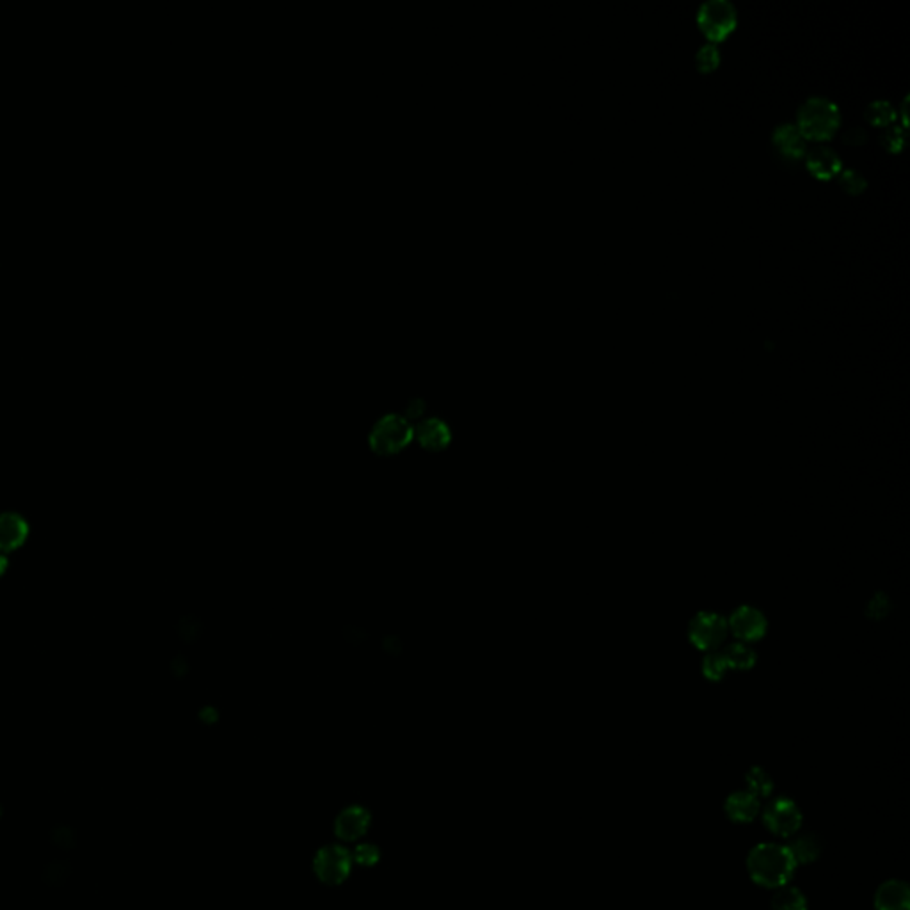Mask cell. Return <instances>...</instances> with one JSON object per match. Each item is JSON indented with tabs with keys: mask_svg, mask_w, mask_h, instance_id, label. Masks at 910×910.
<instances>
[{
	"mask_svg": "<svg viewBox=\"0 0 910 910\" xmlns=\"http://www.w3.org/2000/svg\"><path fill=\"white\" fill-rule=\"evenodd\" d=\"M697 21L711 41H720L734 29L736 9L729 0H706L697 11Z\"/></svg>",
	"mask_w": 910,
	"mask_h": 910,
	"instance_id": "6",
	"label": "cell"
},
{
	"mask_svg": "<svg viewBox=\"0 0 910 910\" xmlns=\"http://www.w3.org/2000/svg\"><path fill=\"white\" fill-rule=\"evenodd\" d=\"M727 628L734 633L736 639H740L741 642L747 644V642H757L759 639H763L768 625H766V617L763 616L761 610L743 605L731 614V617L727 619Z\"/></svg>",
	"mask_w": 910,
	"mask_h": 910,
	"instance_id": "8",
	"label": "cell"
},
{
	"mask_svg": "<svg viewBox=\"0 0 910 910\" xmlns=\"http://www.w3.org/2000/svg\"><path fill=\"white\" fill-rule=\"evenodd\" d=\"M772 910H806V898L797 888H781L774 900Z\"/></svg>",
	"mask_w": 910,
	"mask_h": 910,
	"instance_id": "19",
	"label": "cell"
},
{
	"mask_svg": "<svg viewBox=\"0 0 910 910\" xmlns=\"http://www.w3.org/2000/svg\"><path fill=\"white\" fill-rule=\"evenodd\" d=\"M5 569H7V558L0 553V576L5 573Z\"/></svg>",
	"mask_w": 910,
	"mask_h": 910,
	"instance_id": "28",
	"label": "cell"
},
{
	"mask_svg": "<svg viewBox=\"0 0 910 910\" xmlns=\"http://www.w3.org/2000/svg\"><path fill=\"white\" fill-rule=\"evenodd\" d=\"M29 535V525L14 512L0 516V553L18 550Z\"/></svg>",
	"mask_w": 910,
	"mask_h": 910,
	"instance_id": "12",
	"label": "cell"
},
{
	"mask_svg": "<svg viewBox=\"0 0 910 910\" xmlns=\"http://www.w3.org/2000/svg\"><path fill=\"white\" fill-rule=\"evenodd\" d=\"M906 141V128L900 125H888L881 134V143L889 152H898Z\"/></svg>",
	"mask_w": 910,
	"mask_h": 910,
	"instance_id": "24",
	"label": "cell"
},
{
	"mask_svg": "<svg viewBox=\"0 0 910 910\" xmlns=\"http://www.w3.org/2000/svg\"><path fill=\"white\" fill-rule=\"evenodd\" d=\"M695 61H697V66L700 71H711L716 68L718 61H720V52L716 48L715 43H706L699 48L697 55H695Z\"/></svg>",
	"mask_w": 910,
	"mask_h": 910,
	"instance_id": "23",
	"label": "cell"
},
{
	"mask_svg": "<svg viewBox=\"0 0 910 910\" xmlns=\"http://www.w3.org/2000/svg\"><path fill=\"white\" fill-rule=\"evenodd\" d=\"M368 440L376 454H399L413 442V424L397 413L385 415L374 426Z\"/></svg>",
	"mask_w": 910,
	"mask_h": 910,
	"instance_id": "3",
	"label": "cell"
},
{
	"mask_svg": "<svg viewBox=\"0 0 910 910\" xmlns=\"http://www.w3.org/2000/svg\"><path fill=\"white\" fill-rule=\"evenodd\" d=\"M765 823L777 836H791L802 823L798 806L790 798H775L765 809Z\"/></svg>",
	"mask_w": 910,
	"mask_h": 910,
	"instance_id": "7",
	"label": "cell"
},
{
	"mask_svg": "<svg viewBox=\"0 0 910 910\" xmlns=\"http://www.w3.org/2000/svg\"><path fill=\"white\" fill-rule=\"evenodd\" d=\"M888 610H889V601H888L886 594H877V596L872 598V601L868 605V614L872 617L881 619V617H884L888 614Z\"/></svg>",
	"mask_w": 910,
	"mask_h": 910,
	"instance_id": "26",
	"label": "cell"
},
{
	"mask_svg": "<svg viewBox=\"0 0 910 910\" xmlns=\"http://www.w3.org/2000/svg\"><path fill=\"white\" fill-rule=\"evenodd\" d=\"M722 655L727 662V667L736 669V671H747V669L754 667L756 658H757L756 651L745 642H734V644L727 646L722 651Z\"/></svg>",
	"mask_w": 910,
	"mask_h": 910,
	"instance_id": "17",
	"label": "cell"
},
{
	"mask_svg": "<svg viewBox=\"0 0 910 910\" xmlns=\"http://www.w3.org/2000/svg\"><path fill=\"white\" fill-rule=\"evenodd\" d=\"M797 863L788 847L766 843L749 856V872L754 882L766 888H782L791 879Z\"/></svg>",
	"mask_w": 910,
	"mask_h": 910,
	"instance_id": "1",
	"label": "cell"
},
{
	"mask_svg": "<svg viewBox=\"0 0 910 910\" xmlns=\"http://www.w3.org/2000/svg\"><path fill=\"white\" fill-rule=\"evenodd\" d=\"M727 619L716 612H699L690 626L688 639L700 651H716L727 637Z\"/></svg>",
	"mask_w": 910,
	"mask_h": 910,
	"instance_id": "5",
	"label": "cell"
},
{
	"mask_svg": "<svg viewBox=\"0 0 910 910\" xmlns=\"http://www.w3.org/2000/svg\"><path fill=\"white\" fill-rule=\"evenodd\" d=\"M795 863H811L822 852V841L816 834H802L791 841L788 847Z\"/></svg>",
	"mask_w": 910,
	"mask_h": 910,
	"instance_id": "16",
	"label": "cell"
},
{
	"mask_svg": "<svg viewBox=\"0 0 910 910\" xmlns=\"http://www.w3.org/2000/svg\"><path fill=\"white\" fill-rule=\"evenodd\" d=\"M725 811L734 822H750L759 811V798L750 791H736L727 798Z\"/></svg>",
	"mask_w": 910,
	"mask_h": 910,
	"instance_id": "15",
	"label": "cell"
},
{
	"mask_svg": "<svg viewBox=\"0 0 910 910\" xmlns=\"http://www.w3.org/2000/svg\"><path fill=\"white\" fill-rule=\"evenodd\" d=\"M352 861H354V864L370 868V866H374L379 861V848L376 845H372V843L358 845V848L352 854Z\"/></svg>",
	"mask_w": 910,
	"mask_h": 910,
	"instance_id": "25",
	"label": "cell"
},
{
	"mask_svg": "<svg viewBox=\"0 0 910 910\" xmlns=\"http://www.w3.org/2000/svg\"><path fill=\"white\" fill-rule=\"evenodd\" d=\"M772 141H774V146L779 152V155L788 161H798L807 152L806 137L800 134L798 127L793 123L777 125L774 130Z\"/></svg>",
	"mask_w": 910,
	"mask_h": 910,
	"instance_id": "10",
	"label": "cell"
},
{
	"mask_svg": "<svg viewBox=\"0 0 910 910\" xmlns=\"http://www.w3.org/2000/svg\"><path fill=\"white\" fill-rule=\"evenodd\" d=\"M797 120H798L797 127L804 137L823 141L836 132L841 116L840 107L831 98L811 96L800 105Z\"/></svg>",
	"mask_w": 910,
	"mask_h": 910,
	"instance_id": "2",
	"label": "cell"
},
{
	"mask_svg": "<svg viewBox=\"0 0 910 910\" xmlns=\"http://www.w3.org/2000/svg\"><path fill=\"white\" fill-rule=\"evenodd\" d=\"M866 118L870 120L872 125L888 127L891 121L897 120V109L888 100H873L866 107Z\"/></svg>",
	"mask_w": 910,
	"mask_h": 910,
	"instance_id": "18",
	"label": "cell"
},
{
	"mask_svg": "<svg viewBox=\"0 0 910 910\" xmlns=\"http://www.w3.org/2000/svg\"><path fill=\"white\" fill-rule=\"evenodd\" d=\"M747 786H749V791L752 795H756L757 798L768 797L772 791V779L763 768L756 766L747 774Z\"/></svg>",
	"mask_w": 910,
	"mask_h": 910,
	"instance_id": "21",
	"label": "cell"
},
{
	"mask_svg": "<svg viewBox=\"0 0 910 910\" xmlns=\"http://www.w3.org/2000/svg\"><path fill=\"white\" fill-rule=\"evenodd\" d=\"M451 429L438 418H426L413 426V440H417L426 451H443L451 443Z\"/></svg>",
	"mask_w": 910,
	"mask_h": 910,
	"instance_id": "11",
	"label": "cell"
},
{
	"mask_svg": "<svg viewBox=\"0 0 910 910\" xmlns=\"http://www.w3.org/2000/svg\"><path fill=\"white\" fill-rule=\"evenodd\" d=\"M352 854L342 845H327L320 848L313 859V872L322 884L340 886L352 870Z\"/></svg>",
	"mask_w": 910,
	"mask_h": 910,
	"instance_id": "4",
	"label": "cell"
},
{
	"mask_svg": "<svg viewBox=\"0 0 910 910\" xmlns=\"http://www.w3.org/2000/svg\"><path fill=\"white\" fill-rule=\"evenodd\" d=\"M370 827V813L363 806H349L335 820V834L345 843L361 840Z\"/></svg>",
	"mask_w": 910,
	"mask_h": 910,
	"instance_id": "9",
	"label": "cell"
},
{
	"mask_svg": "<svg viewBox=\"0 0 910 910\" xmlns=\"http://www.w3.org/2000/svg\"><path fill=\"white\" fill-rule=\"evenodd\" d=\"M727 671H729V667H727V662H725V658H724V655H722V653H718V651H711V653H707V655L704 657V660H702V674H704L707 680H711V682H720V680L725 676V673H727Z\"/></svg>",
	"mask_w": 910,
	"mask_h": 910,
	"instance_id": "20",
	"label": "cell"
},
{
	"mask_svg": "<svg viewBox=\"0 0 910 910\" xmlns=\"http://www.w3.org/2000/svg\"><path fill=\"white\" fill-rule=\"evenodd\" d=\"M843 139H845V143H848V145H863V143L868 139V134H866V130H864L863 127H859V125H857V127H850V128L843 134Z\"/></svg>",
	"mask_w": 910,
	"mask_h": 910,
	"instance_id": "27",
	"label": "cell"
},
{
	"mask_svg": "<svg viewBox=\"0 0 910 910\" xmlns=\"http://www.w3.org/2000/svg\"><path fill=\"white\" fill-rule=\"evenodd\" d=\"M877 910H910V893L906 882L889 881L881 886L877 898Z\"/></svg>",
	"mask_w": 910,
	"mask_h": 910,
	"instance_id": "14",
	"label": "cell"
},
{
	"mask_svg": "<svg viewBox=\"0 0 910 910\" xmlns=\"http://www.w3.org/2000/svg\"><path fill=\"white\" fill-rule=\"evenodd\" d=\"M806 161L809 171L818 178H831L841 171L840 155L825 145L811 148L806 155Z\"/></svg>",
	"mask_w": 910,
	"mask_h": 910,
	"instance_id": "13",
	"label": "cell"
},
{
	"mask_svg": "<svg viewBox=\"0 0 910 910\" xmlns=\"http://www.w3.org/2000/svg\"><path fill=\"white\" fill-rule=\"evenodd\" d=\"M840 184L845 191L852 193V194H859L861 191L866 189L868 182L866 178L863 177V173H859L857 170L854 168H847V170H841L840 171Z\"/></svg>",
	"mask_w": 910,
	"mask_h": 910,
	"instance_id": "22",
	"label": "cell"
}]
</instances>
